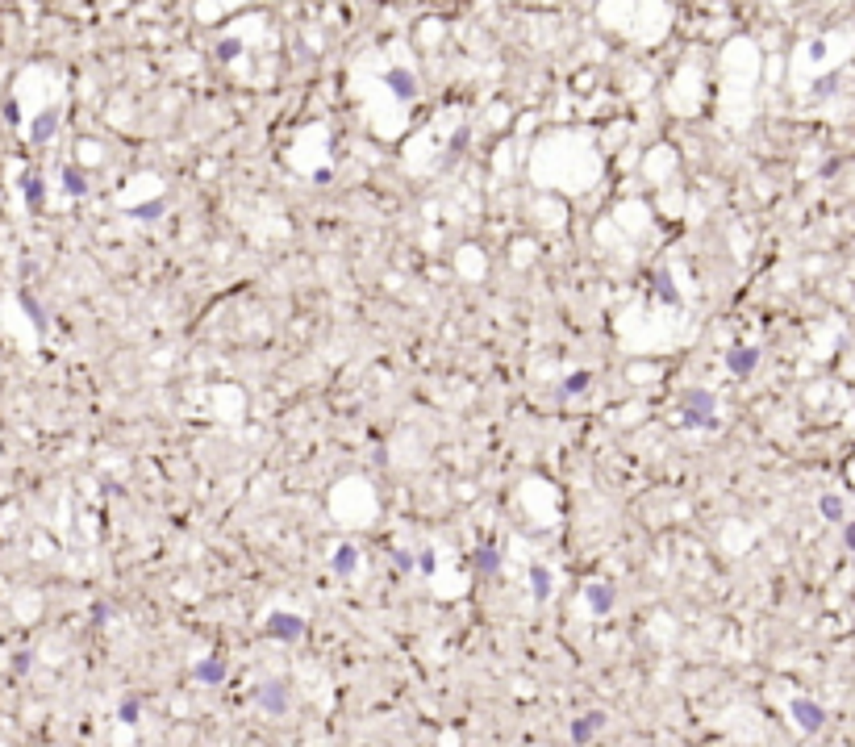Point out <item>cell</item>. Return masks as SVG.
<instances>
[{"instance_id": "6da1fadb", "label": "cell", "mask_w": 855, "mask_h": 747, "mask_svg": "<svg viewBox=\"0 0 855 747\" xmlns=\"http://www.w3.org/2000/svg\"><path fill=\"white\" fill-rule=\"evenodd\" d=\"M680 422L684 426H718V397L710 388L680 393Z\"/></svg>"}, {"instance_id": "7a4b0ae2", "label": "cell", "mask_w": 855, "mask_h": 747, "mask_svg": "<svg viewBox=\"0 0 855 747\" xmlns=\"http://www.w3.org/2000/svg\"><path fill=\"white\" fill-rule=\"evenodd\" d=\"M305 631H309L305 614H292V609H271L263 618V635L280 643H297V639H305Z\"/></svg>"}, {"instance_id": "3957f363", "label": "cell", "mask_w": 855, "mask_h": 747, "mask_svg": "<svg viewBox=\"0 0 855 747\" xmlns=\"http://www.w3.org/2000/svg\"><path fill=\"white\" fill-rule=\"evenodd\" d=\"M255 701H259V710L271 714V718H280V714H288V705H292V689H288V681H263L259 689H255Z\"/></svg>"}, {"instance_id": "277c9868", "label": "cell", "mask_w": 855, "mask_h": 747, "mask_svg": "<svg viewBox=\"0 0 855 747\" xmlns=\"http://www.w3.org/2000/svg\"><path fill=\"white\" fill-rule=\"evenodd\" d=\"M789 714H793V722H797L806 735H818L822 722H826V705L813 701V698H793L789 701Z\"/></svg>"}, {"instance_id": "5b68a950", "label": "cell", "mask_w": 855, "mask_h": 747, "mask_svg": "<svg viewBox=\"0 0 855 747\" xmlns=\"http://www.w3.org/2000/svg\"><path fill=\"white\" fill-rule=\"evenodd\" d=\"M760 355H764V351H760V347H747V342H743V347H730V351H726V372L734 376V380H747V376L760 368Z\"/></svg>"}, {"instance_id": "8992f818", "label": "cell", "mask_w": 855, "mask_h": 747, "mask_svg": "<svg viewBox=\"0 0 855 747\" xmlns=\"http://www.w3.org/2000/svg\"><path fill=\"white\" fill-rule=\"evenodd\" d=\"M585 602L597 618H605V614H614V606H618V589H614L609 580H592V585H585Z\"/></svg>"}, {"instance_id": "52a82bcc", "label": "cell", "mask_w": 855, "mask_h": 747, "mask_svg": "<svg viewBox=\"0 0 855 747\" xmlns=\"http://www.w3.org/2000/svg\"><path fill=\"white\" fill-rule=\"evenodd\" d=\"M225 676H229V668H225L222 655H205V659H196V664H192V681H196V685H209V689H217Z\"/></svg>"}, {"instance_id": "ba28073f", "label": "cell", "mask_w": 855, "mask_h": 747, "mask_svg": "<svg viewBox=\"0 0 855 747\" xmlns=\"http://www.w3.org/2000/svg\"><path fill=\"white\" fill-rule=\"evenodd\" d=\"M384 84L393 88V96H397L401 104H409V100H417V76H413L409 67H393V71L384 76Z\"/></svg>"}, {"instance_id": "9c48e42d", "label": "cell", "mask_w": 855, "mask_h": 747, "mask_svg": "<svg viewBox=\"0 0 855 747\" xmlns=\"http://www.w3.org/2000/svg\"><path fill=\"white\" fill-rule=\"evenodd\" d=\"M355 568H359V547L355 543H338L334 556H330V572L347 580V576H355Z\"/></svg>"}, {"instance_id": "30bf717a", "label": "cell", "mask_w": 855, "mask_h": 747, "mask_svg": "<svg viewBox=\"0 0 855 747\" xmlns=\"http://www.w3.org/2000/svg\"><path fill=\"white\" fill-rule=\"evenodd\" d=\"M472 568H476L480 576H496V572H501V547H496V539H489V543H480V547H476Z\"/></svg>"}, {"instance_id": "8fae6325", "label": "cell", "mask_w": 855, "mask_h": 747, "mask_svg": "<svg viewBox=\"0 0 855 747\" xmlns=\"http://www.w3.org/2000/svg\"><path fill=\"white\" fill-rule=\"evenodd\" d=\"M601 727H605V714H601V710H592V714H580V718L572 722V743H592Z\"/></svg>"}, {"instance_id": "7c38bea8", "label": "cell", "mask_w": 855, "mask_h": 747, "mask_svg": "<svg viewBox=\"0 0 855 747\" xmlns=\"http://www.w3.org/2000/svg\"><path fill=\"white\" fill-rule=\"evenodd\" d=\"M54 130H59V109H42V113L34 117V126H30V142H34V146H46V142L54 138Z\"/></svg>"}, {"instance_id": "4fadbf2b", "label": "cell", "mask_w": 855, "mask_h": 747, "mask_svg": "<svg viewBox=\"0 0 855 747\" xmlns=\"http://www.w3.org/2000/svg\"><path fill=\"white\" fill-rule=\"evenodd\" d=\"M21 192H25V205H30L34 213H42L46 184H42V176H38V172H25V176H21Z\"/></svg>"}, {"instance_id": "5bb4252c", "label": "cell", "mask_w": 855, "mask_h": 747, "mask_svg": "<svg viewBox=\"0 0 855 747\" xmlns=\"http://www.w3.org/2000/svg\"><path fill=\"white\" fill-rule=\"evenodd\" d=\"M551 589H555V580H551V568H542V563H530V593H534V602H546V597H551Z\"/></svg>"}, {"instance_id": "9a60e30c", "label": "cell", "mask_w": 855, "mask_h": 747, "mask_svg": "<svg viewBox=\"0 0 855 747\" xmlns=\"http://www.w3.org/2000/svg\"><path fill=\"white\" fill-rule=\"evenodd\" d=\"M63 192H67V196H84V192H88V176L67 163V167H63Z\"/></svg>"}, {"instance_id": "2e32d148", "label": "cell", "mask_w": 855, "mask_h": 747, "mask_svg": "<svg viewBox=\"0 0 855 747\" xmlns=\"http://www.w3.org/2000/svg\"><path fill=\"white\" fill-rule=\"evenodd\" d=\"M163 209H167V196H155V201H146V205H130V217L155 222V217H163Z\"/></svg>"}, {"instance_id": "e0dca14e", "label": "cell", "mask_w": 855, "mask_h": 747, "mask_svg": "<svg viewBox=\"0 0 855 747\" xmlns=\"http://www.w3.org/2000/svg\"><path fill=\"white\" fill-rule=\"evenodd\" d=\"M588 384H592V372H572V376H563V384H559V393L563 397H580V393H588Z\"/></svg>"}, {"instance_id": "ac0fdd59", "label": "cell", "mask_w": 855, "mask_h": 747, "mask_svg": "<svg viewBox=\"0 0 855 747\" xmlns=\"http://www.w3.org/2000/svg\"><path fill=\"white\" fill-rule=\"evenodd\" d=\"M818 510H822V518H826V522H843V514H847L843 497H835V493H826V497L818 501Z\"/></svg>"}, {"instance_id": "d6986e66", "label": "cell", "mask_w": 855, "mask_h": 747, "mask_svg": "<svg viewBox=\"0 0 855 747\" xmlns=\"http://www.w3.org/2000/svg\"><path fill=\"white\" fill-rule=\"evenodd\" d=\"M138 714H142V701H138V698H126L121 705H117V718H121L126 727H134V722H138Z\"/></svg>"}, {"instance_id": "ffe728a7", "label": "cell", "mask_w": 855, "mask_h": 747, "mask_svg": "<svg viewBox=\"0 0 855 747\" xmlns=\"http://www.w3.org/2000/svg\"><path fill=\"white\" fill-rule=\"evenodd\" d=\"M21 309L34 318V326H46V313H42V305H38V297H34V292H21Z\"/></svg>"}, {"instance_id": "44dd1931", "label": "cell", "mask_w": 855, "mask_h": 747, "mask_svg": "<svg viewBox=\"0 0 855 747\" xmlns=\"http://www.w3.org/2000/svg\"><path fill=\"white\" fill-rule=\"evenodd\" d=\"M655 292H659V297H664L668 305H676V301H680V297H676V288H672V276H668V272H659V276H655Z\"/></svg>"}, {"instance_id": "7402d4cb", "label": "cell", "mask_w": 855, "mask_h": 747, "mask_svg": "<svg viewBox=\"0 0 855 747\" xmlns=\"http://www.w3.org/2000/svg\"><path fill=\"white\" fill-rule=\"evenodd\" d=\"M238 54H242V42H238V38H222V42H217V59L229 63V59H238Z\"/></svg>"}, {"instance_id": "603a6c76", "label": "cell", "mask_w": 855, "mask_h": 747, "mask_svg": "<svg viewBox=\"0 0 855 747\" xmlns=\"http://www.w3.org/2000/svg\"><path fill=\"white\" fill-rule=\"evenodd\" d=\"M393 563H397V572L405 576V572H413V563H417V560H413V551H397V556H393Z\"/></svg>"}, {"instance_id": "cb8c5ba5", "label": "cell", "mask_w": 855, "mask_h": 747, "mask_svg": "<svg viewBox=\"0 0 855 747\" xmlns=\"http://www.w3.org/2000/svg\"><path fill=\"white\" fill-rule=\"evenodd\" d=\"M417 568H421V572H426V576H430V572H434V568H438V563H434V556H430V551H421V556H417Z\"/></svg>"}, {"instance_id": "d4e9b609", "label": "cell", "mask_w": 855, "mask_h": 747, "mask_svg": "<svg viewBox=\"0 0 855 747\" xmlns=\"http://www.w3.org/2000/svg\"><path fill=\"white\" fill-rule=\"evenodd\" d=\"M4 117H8V121H13V126H17V121H21V109H17V100H4Z\"/></svg>"}, {"instance_id": "484cf974", "label": "cell", "mask_w": 855, "mask_h": 747, "mask_svg": "<svg viewBox=\"0 0 855 747\" xmlns=\"http://www.w3.org/2000/svg\"><path fill=\"white\" fill-rule=\"evenodd\" d=\"M843 543H847V551H855V522L843 526Z\"/></svg>"}, {"instance_id": "4316f807", "label": "cell", "mask_w": 855, "mask_h": 747, "mask_svg": "<svg viewBox=\"0 0 855 747\" xmlns=\"http://www.w3.org/2000/svg\"><path fill=\"white\" fill-rule=\"evenodd\" d=\"M30 668V652H17V659H13V672H25Z\"/></svg>"}, {"instance_id": "83f0119b", "label": "cell", "mask_w": 855, "mask_h": 747, "mask_svg": "<svg viewBox=\"0 0 855 747\" xmlns=\"http://www.w3.org/2000/svg\"><path fill=\"white\" fill-rule=\"evenodd\" d=\"M0 506H4V501H0Z\"/></svg>"}]
</instances>
